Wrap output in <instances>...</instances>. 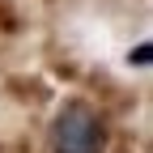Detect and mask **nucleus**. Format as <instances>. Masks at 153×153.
Segmentation results:
<instances>
[{"label":"nucleus","instance_id":"obj_1","mask_svg":"<svg viewBox=\"0 0 153 153\" xmlns=\"http://www.w3.org/2000/svg\"><path fill=\"white\" fill-rule=\"evenodd\" d=\"M51 153H106V119L85 102H68L51 119Z\"/></svg>","mask_w":153,"mask_h":153}]
</instances>
